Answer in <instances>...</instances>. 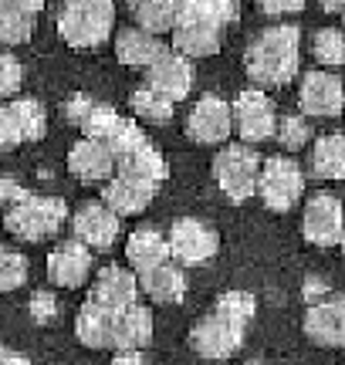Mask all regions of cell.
<instances>
[{
  "instance_id": "9c48e42d",
  "label": "cell",
  "mask_w": 345,
  "mask_h": 365,
  "mask_svg": "<svg viewBox=\"0 0 345 365\" xmlns=\"http://www.w3.org/2000/svg\"><path fill=\"white\" fill-rule=\"evenodd\" d=\"M170 257L180 267H200L207 264L220 250V237L207 220H197V217H180L170 230Z\"/></svg>"
},
{
  "instance_id": "83f0119b",
  "label": "cell",
  "mask_w": 345,
  "mask_h": 365,
  "mask_svg": "<svg viewBox=\"0 0 345 365\" xmlns=\"http://www.w3.org/2000/svg\"><path fill=\"white\" fill-rule=\"evenodd\" d=\"M176 14H180V0H143L139 7H133L135 27L146 34H172L176 27Z\"/></svg>"
},
{
  "instance_id": "60d3db41",
  "label": "cell",
  "mask_w": 345,
  "mask_h": 365,
  "mask_svg": "<svg viewBox=\"0 0 345 365\" xmlns=\"http://www.w3.org/2000/svg\"><path fill=\"white\" fill-rule=\"evenodd\" d=\"M0 7L24 14V17H38L41 7H44V0H0Z\"/></svg>"
},
{
  "instance_id": "836d02e7",
  "label": "cell",
  "mask_w": 345,
  "mask_h": 365,
  "mask_svg": "<svg viewBox=\"0 0 345 365\" xmlns=\"http://www.w3.org/2000/svg\"><path fill=\"white\" fill-rule=\"evenodd\" d=\"M31 31H34V17H24V14L0 7V44H11V48L24 44L31 38Z\"/></svg>"
},
{
  "instance_id": "74e56055",
  "label": "cell",
  "mask_w": 345,
  "mask_h": 365,
  "mask_svg": "<svg viewBox=\"0 0 345 365\" xmlns=\"http://www.w3.org/2000/svg\"><path fill=\"white\" fill-rule=\"evenodd\" d=\"M34 193H27L24 186L17 180H11V176H4L0 180V207L4 210H14V207H21V203H27Z\"/></svg>"
},
{
  "instance_id": "ffe728a7",
  "label": "cell",
  "mask_w": 345,
  "mask_h": 365,
  "mask_svg": "<svg viewBox=\"0 0 345 365\" xmlns=\"http://www.w3.org/2000/svg\"><path fill=\"white\" fill-rule=\"evenodd\" d=\"M153 196H156V186H149V182L129 180V176H112L105 182V190H102V203L122 220V217L143 213L153 203Z\"/></svg>"
},
{
  "instance_id": "ac0fdd59",
  "label": "cell",
  "mask_w": 345,
  "mask_h": 365,
  "mask_svg": "<svg viewBox=\"0 0 345 365\" xmlns=\"http://www.w3.org/2000/svg\"><path fill=\"white\" fill-rule=\"evenodd\" d=\"M88 274H92V250L85 244H78L75 237L65 240V244H58L48 254V277H51V284L75 291V287H81L88 281Z\"/></svg>"
},
{
  "instance_id": "d6a6232c",
  "label": "cell",
  "mask_w": 345,
  "mask_h": 365,
  "mask_svg": "<svg viewBox=\"0 0 345 365\" xmlns=\"http://www.w3.org/2000/svg\"><path fill=\"white\" fill-rule=\"evenodd\" d=\"M27 281V257L17 250L0 247V294L17 291Z\"/></svg>"
},
{
  "instance_id": "4fadbf2b",
  "label": "cell",
  "mask_w": 345,
  "mask_h": 365,
  "mask_svg": "<svg viewBox=\"0 0 345 365\" xmlns=\"http://www.w3.org/2000/svg\"><path fill=\"white\" fill-rule=\"evenodd\" d=\"M230 132H234L230 105L220 95H200V102H193L186 115V135L197 145H227Z\"/></svg>"
},
{
  "instance_id": "8fae6325",
  "label": "cell",
  "mask_w": 345,
  "mask_h": 365,
  "mask_svg": "<svg viewBox=\"0 0 345 365\" xmlns=\"http://www.w3.org/2000/svg\"><path fill=\"white\" fill-rule=\"evenodd\" d=\"M48 132V112L38 98H14L0 108V149L38 143Z\"/></svg>"
},
{
  "instance_id": "e0dca14e",
  "label": "cell",
  "mask_w": 345,
  "mask_h": 365,
  "mask_svg": "<svg viewBox=\"0 0 345 365\" xmlns=\"http://www.w3.org/2000/svg\"><path fill=\"white\" fill-rule=\"evenodd\" d=\"M88 298L95 304H102L108 312H125L139 301V277H135L129 267H119V264H108L98 271V277L92 281V294Z\"/></svg>"
},
{
  "instance_id": "1f68e13d",
  "label": "cell",
  "mask_w": 345,
  "mask_h": 365,
  "mask_svg": "<svg viewBox=\"0 0 345 365\" xmlns=\"http://www.w3.org/2000/svg\"><path fill=\"white\" fill-rule=\"evenodd\" d=\"M119 112L112 108V105H102V102H95L92 108H88V115L81 118V135L85 139H95V143H105L108 135L115 132V125H119Z\"/></svg>"
},
{
  "instance_id": "44dd1931",
  "label": "cell",
  "mask_w": 345,
  "mask_h": 365,
  "mask_svg": "<svg viewBox=\"0 0 345 365\" xmlns=\"http://www.w3.org/2000/svg\"><path fill=\"white\" fill-rule=\"evenodd\" d=\"M115 322H119V312H108L102 304H95L92 298L78 308V318H75V335H78L81 345L88 349H112L115 345Z\"/></svg>"
},
{
  "instance_id": "cb8c5ba5",
  "label": "cell",
  "mask_w": 345,
  "mask_h": 365,
  "mask_svg": "<svg viewBox=\"0 0 345 365\" xmlns=\"http://www.w3.org/2000/svg\"><path fill=\"white\" fill-rule=\"evenodd\" d=\"M125 257H129V267L139 274L153 271V267H160V264L170 261V240L160 234V230H153V227H139L129 240H125Z\"/></svg>"
},
{
  "instance_id": "f6af8a7d",
  "label": "cell",
  "mask_w": 345,
  "mask_h": 365,
  "mask_svg": "<svg viewBox=\"0 0 345 365\" xmlns=\"http://www.w3.org/2000/svg\"><path fill=\"white\" fill-rule=\"evenodd\" d=\"M0 365H31V359H24L21 352H7L0 359Z\"/></svg>"
},
{
  "instance_id": "f35d334b",
  "label": "cell",
  "mask_w": 345,
  "mask_h": 365,
  "mask_svg": "<svg viewBox=\"0 0 345 365\" xmlns=\"http://www.w3.org/2000/svg\"><path fill=\"white\" fill-rule=\"evenodd\" d=\"M92 98L88 95H71L65 105H61V112H65V118L71 122V125H81V118L88 115V108H92Z\"/></svg>"
},
{
  "instance_id": "8d00e7d4",
  "label": "cell",
  "mask_w": 345,
  "mask_h": 365,
  "mask_svg": "<svg viewBox=\"0 0 345 365\" xmlns=\"http://www.w3.org/2000/svg\"><path fill=\"white\" fill-rule=\"evenodd\" d=\"M27 304H31V318L38 325H51L54 318H58V298H54L51 291H34Z\"/></svg>"
},
{
  "instance_id": "30bf717a",
  "label": "cell",
  "mask_w": 345,
  "mask_h": 365,
  "mask_svg": "<svg viewBox=\"0 0 345 365\" xmlns=\"http://www.w3.org/2000/svg\"><path fill=\"white\" fill-rule=\"evenodd\" d=\"M342 230H345V207L342 200L332 193H319L308 196L305 213H302V237L315 247H339L342 244Z\"/></svg>"
},
{
  "instance_id": "c3c4849f",
  "label": "cell",
  "mask_w": 345,
  "mask_h": 365,
  "mask_svg": "<svg viewBox=\"0 0 345 365\" xmlns=\"http://www.w3.org/2000/svg\"><path fill=\"white\" fill-rule=\"evenodd\" d=\"M339 247H342V250H345V230H342V244H339Z\"/></svg>"
},
{
  "instance_id": "6da1fadb",
  "label": "cell",
  "mask_w": 345,
  "mask_h": 365,
  "mask_svg": "<svg viewBox=\"0 0 345 365\" xmlns=\"http://www.w3.org/2000/svg\"><path fill=\"white\" fill-rule=\"evenodd\" d=\"M254 312H257V301L247 291L220 294L217 308L190 328V349L200 359H230L244 345V331L254 322Z\"/></svg>"
},
{
  "instance_id": "5b68a950",
  "label": "cell",
  "mask_w": 345,
  "mask_h": 365,
  "mask_svg": "<svg viewBox=\"0 0 345 365\" xmlns=\"http://www.w3.org/2000/svg\"><path fill=\"white\" fill-rule=\"evenodd\" d=\"M261 163L257 149L244 143H227L217 156H213V180L220 186V193L230 203H247L257 196V176H261Z\"/></svg>"
},
{
  "instance_id": "d4e9b609",
  "label": "cell",
  "mask_w": 345,
  "mask_h": 365,
  "mask_svg": "<svg viewBox=\"0 0 345 365\" xmlns=\"http://www.w3.org/2000/svg\"><path fill=\"white\" fill-rule=\"evenodd\" d=\"M139 291H146L149 301L156 304H180L186 298V274L180 264H160L153 271L139 274Z\"/></svg>"
},
{
  "instance_id": "52a82bcc",
  "label": "cell",
  "mask_w": 345,
  "mask_h": 365,
  "mask_svg": "<svg viewBox=\"0 0 345 365\" xmlns=\"http://www.w3.org/2000/svg\"><path fill=\"white\" fill-rule=\"evenodd\" d=\"M257 196L271 213H288L305 196V170L292 156L264 159L257 176Z\"/></svg>"
},
{
  "instance_id": "2e32d148",
  "label": "cell",
  "mask_w": 345,
  "mask_h": 365,
  "mask_svg": "<svg viewBox=\"0 0 345 365\" xmlns=\"http://www.w3.org/2000/svg\"><path fill=\"white\" fill-rule=\"evenodd\" d=\"M193 81H197V71H193V61H186L183 54L170 51L163 54L160 61H153L146 68V85L153 91H160L163 98H170L172 105L190 98V91H193Z\"/></svg>"
},
{
  "instance_id": "681fc988",
  "label": "cell",
  "mask_w": 345,
  "mask_h": 365,
  "mask_svg": "<svg viewBox=\"0 0 345 365\" xmlns=\"http://www.w3.org/2000/svg\"><path fill=\"white\" fill-rule=\"evenodd\" d=\"M342 21H345V14H342Z\"/></svg>"
},
{
  "instance_id": "7dc6e473",
  "label": "cell",
  "mask_w": 345,
  "mask_h": 365,
  "mask_svg": "<svg viewBox=\"0 0 345 365\" xmlns=\"http://www.w3.org/2000/svg\"><path fill=\"white\" fill-rule=\"evenodd\" d=\"M4 355H7V349H4V345H0V359H4Z\"/></svg>"
},
{
  "instance_id": "d6986e66",
  "label": "cell",
  "mask_w": 345,
  "mask_h": 365,
  "mask_svg": "<svg viewBox=\"0 0 345 365\" xmlns=\"http://www.w3.org/2000/svg\"><path fill=\"white\" fill-rule=\"evenodd\" d=\"M68 173L78 182H108L115 176V156L105 143L95 139H81L68 149Z\"/></svg>"
},
{
  "instance_id": "4316f807",
  "label": "cell",
  "mask_w": 345,
  "mask_h": 365,
  "mask_svg": "<svg viewBox=\"0 0 345 365\" xmlns=\"http://www.w3.org/2000/svg\"><path fill=\"white\" fill-rule=\"evenodd\" d=\"M311 176L315 180H345V135H319L311 143Z\"/></svg>"
},
{
  "instance_id": "9a60e30c",
  "label": "cell",
  "mask_w": 345,
  "mask_h": 365,
  "mask_svg": "<svg viewBox=\"0 0 345 365\" xmlns=\"http://www.w3.org/2000/svg\"><path fill=\"white\" fill-rule=\"evenodd\" d=\"M302 328L315 345L345 349V298L342 294H329V298L308 304Z\"/></svg>"
},
{
  "instance_id": "b9f144b4",
  "label": "cell",
  "mask_w": 345,
  "mask_h": 365,
  "mask_svg": "<svg viewBox=\"0 0 345 365\" xmlns=\"http://www.w3.org/2000/svg\"><path fill=\"white\" fill-rule=\"evenodd\" d=\"M112 365H146V352L143 349H115Z\"/></svg>"
},
{
  "instance_id": "603a6c76",
  "label": "cell",
  "mask_w": 345,
  "mask_h": 365,
  "mask_svg": "<svg viewBox=\"0 0 345 365\" xmlns=\"http://www.w3.org/2000/svg\"><path fill=\"white\" fill-rule=\"evenodd\" d=\"M170 51L160 38H153L139 27H119L115 34V58L125 68H149L153 61H160L163 54Z\"/></svg>"
},
{
  "instance_id": "f546056e",
  "label": "cell",
  "mask_w": 345,
  "mask_h": 365,
  "mask_svg": "<svg viewBox=\"0 0 345 365\" xmlns=\"http://www.w3.org/2000/svg\"><path fill=\"white\" fill-rule=\"evenodd\" d=\"M311 54L321 68L345 65V31L342 27H319L311 34Z\"/></svg>"
},
{
  "instance_id": "7bdbcfd3",
  "label": "cell",
  "mask_w": 345,
  "mask_h": 365,
  "mask_svg": "<svg viewBox=\"0 0 345 365\" xmlns=\"http://www.w3.org/2000/svg\"><path fill=\"white\" fill-rule=\"evenodd\" d=\"M329 298V287L321 284V281H305V301L308 304H315V301Z\"/></svg>"
},
{
  "instance_id": "f1b7e54d",
  "label": "cell",
  "mask_w": 345,
  "mask_h": 365,
  "mask_svg": "<svg viewBox=\"0 0 345 365\" xmlns=\"http://www.w3.org/2000/svg\"><path fill=\"white\" fill-rule=\"evenodd\" d=\"M129 108H133V115L139 122H149V125H166L172 118V102L170 98H163L160 91H153L149 85L133 91V98H129Z\"/></svg>"
},
{
  "instance_id": "7402d4cb",
  "label": "cell",
  "mask_w": 345,
  "mask_h": 365,
  "mask_svg": "<svg viewBox=\"0 0 345 365\" xmlns=\"http://www.w3.org/2000/svg\"><path fill=\"white\" fill-rule=\"evenodd\" d=\"M115 176H129V180H139V182H149V186H160L166 176H170V166L156 145L149 143H139L133 153L115 159Z\"/></svg>"
},
{
  "instance_id": "4dcf8cb0",
  "label": "cell",
  "mask_w": 345,
  "mask_h": 365,
  "mask_svg": "<svg viewBox=\"0 0 345 365\" xmlns=\"http://www.w3.org/2000/svg\"><path fill=\"white\" fill-rule=\"evenodd\" d=\"M274 139L281 143V149L298 153V149H305V145L311 143V125H308L305 115H298V112H284V115H278Z\"/></svg>"
},
{
  "instance_id": "8992f818",
  "label": "cell",
  "mask_w": 345,
  "mask_h": 365,
  "mask_svg": "<svg viewBox=\"0 0 345 365\" xmlns=\"http://www.w3.org/2000/svg\"><path fill=\"white\" fill-rule=\"evenodd\" d=\"M65 220H68V207L65 200H58V196H31L27 203L4 213V227L17 240H27V244L54 237L65 227Z\"/></svg>"
},
{
  "instance_id": "7c38bea8",
  "label": "cell",
  "mask_w": 345,
  "mask_h": 365,
  "mask_svg": "<svg viewBox=\"0 0 345 365\" xmlns=\"http://www.w3.org/2000/svg\"><path fill=\"white\" fill-rule=\"evenodd\" d=\"M298 108L311 118H335L345 112V85L332 71H308L298 81Z\"/></svg>"
},
{
  "instance_id": "7a4b0ae2",
  "label": "cell",
  "mask_w": 345,
  "mask_h": 365,
  "mask_svg": "<svg viewBox=\"0 0 345 365\" xmlns=\"http://www.w3.org/2000/svg\"><path fill=\"white\" fill-rule=\"evenodd\" d=\"M237 24L234 0H180L176 27H172V51L186 61H200L220 51L224 31Z\"/></svg>"
},
{
  "instance_id": "d590c367",
  "label": "cell",
  "mask_w": 345,
  "mask_h": 365,
  "mask_svg": "<svg viewBox=\"0 0 345 365\" xmlns=\"http://www.w3.org/2000/svg\"><path fill=\"white\" fill-rule=\"evenodd\" d=\"M21 81H24V68L14 54L0 51V102L4 98H14L21 91Z\"/></svg>"
},
{
  "instance_id": "ab89813d",
  "label": "cell",
  "mask_w": 345,
  "mask_h": 365,
  "mask_svg": "<svg viewBox=\"0 0 345 365\" xmlns=\"http://www.w3.org/2000/svg\"><path fill=\"white\" fill-rule=\"evenodd\" d=\"M261 11L267 17H288V14L305 11V0H261Z\"/></svg>"
},
{
  "instance_id": "bcb514c9",
  "label": "cell",
  "mask_w": 345,
  "mask_h": 365,
  "mask_svg": "<svg viewBox=\"0 0 345 365\" xmlns=\"http://www.w3.org/2000/svg\"><path fill=\"white\" fill-rule=\"evenodd\" d=\"M122 4H129V7H139V4H143V0H122Z\"/></svg>"
},
{
  "instance_id": "277c9868",
  "label": "cell",
  "mask_w": 345,
  "mask_h": 365,
  "mask_svg": "<svg viewBox=\"0 0 345 365\" xmlns=\"http://www.w3.org/2000/svg\"><path fill=\"white\" fill-rule=\"evenodd\" d=\"M58 34L68 48H102L115 34V0H61Z\"/></svg>"
},
{
  "instance_id": "ba28073f",
  "label": "cell",
  "mask_w": 345,
  "mask_h": 365,
  "mask_svg": "<svg viewBox=\"0 0 345 365\" xmlns=\"http://www.w3.org/2000/svg\"><path fill=\"white\" fill-rule=\"evenodd\" d=\"M230 115H234V132L240 135L244 145H257L274 139V129H278V108L267 98L261 88H244L230 102Z\"/></svg>"
},
{
  "instance_id": "e575fe53",
  "label": "cell",
  "mask_w": 345,
  "mask_h": 365,
  "mask_svg": "<svg viewBox=\"0 0 345 365\" xmlns=\"http://www.w3.org/2000/svg\"><path fill=\"white\" fill-rule=\"evenodd\" d=\"M139 143H146V135L139 132V125H135L133 118H125V115L119 118L115 132H112V135L105 139V145L112 149V156H115V159L125 156V153H133V149H135Z\"/></svg>"
},
{
  "instance_id": "5bb4252c",
  "label": "cell",
  "mask_w": 345,
  "mask_h": 365,
  "mask_svg": "<svg viewBox=\"0 0 345 365\" xmlns=\"http://www.w3.org/2000/svg\"><path fill=\"white\" fill-rule=\"evenodd\" d=\"M71 237L92 250H108L119 237V217L98 200V203H81L71 213Z\"/></svg>"
},
{
  "instance_id": "484cf974",
  "label": "cell",
  "mask_w": 345,
  "mask_h": 365,
  "mask_svg": "<svg viewBox=\"0 0 345 365\" xmlns=\"http://www.w3.org/2000/svg\"><path fill=\"white\" fill-rule=\"evenodd\" d=\"M153 312H149V304H139L135 301L133 308H125L119 312V322H115V345L112 349H143L146 352L149 341H153Z\"/></svg>"
},
{
  "instance_id": "3957f363",
  "label": "cell",
  "mask_w": 345,
  "mask_h": 365,
  "mask_svg": "<svg viewBox=\"0 0 345 365\" xmlns=\"http://www.w3.org/2000/svg\"><path fill=\"white\" fill-rule=\"evenodd\" d=\"M302 65V31L294 24L264 27L244 51V71L257 88H284L298 78Z\"/></svg>"
},
{
  "instance_id": "ee69618b",
  "label": "cell",
  "mask_w": 345,
  "mask_h": 365,
  "mask_svg": "<svg viewBox=\"0 0 345 365\" xmlns=\"http://www.w3.org/2000/svg\"><path fill=\"white\" fill-rule=\"evenodd\" d=\"M325 14H345V0H319Z\"/></svg>"
}]
</instances>
